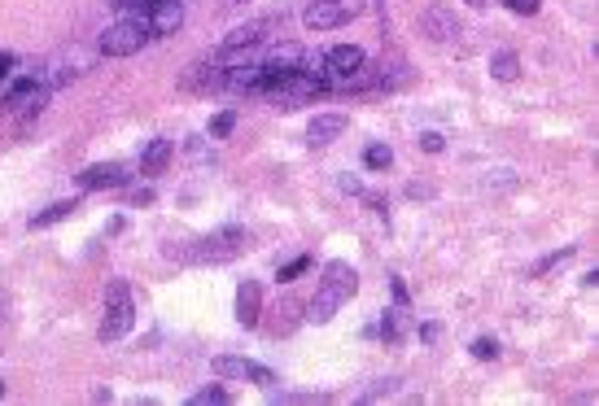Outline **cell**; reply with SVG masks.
<instances>
[{
    "mask_svg": "<svg viewBox=\"0 0 599 406\" xmlns=\"http://www.w3.org/2000/svg\"><path fill=\"white\" fill-rule=\"evenodd\" d=\"M341 132H346V114H315L311 127H306V144H311V149H324V144H333Z\"/></svg>",
    "mask_w": 599,
    "mask_h": 406,
    "instance_id": "obj_14",
    "label": "cell"
},
{
    "mask_svg": "<svg viewBox=\"0 0 599 406\" xmlns=\"http://www.w3.org/2000/svg\"><path fill=\"white\" fill-rule=\"evenodd\" d=\"M407 197H416V202H420V197H433V188H429V184H411V188H407Z\"/></svg>",
    "mask_w": 599,
    "mask_h": 406,
    "instance_id": "obj_30",
    "label": "cell"
},
{
    "mask_svg": "<svg viewBox=\"0 0 599 406\" xmlns=\"http://www.w3.org/2000/svg\"><path fill=\"white\" fill-rule=\"evenodd\" d=\"M210 372L224 376V380H250V384H263V389H271L276 384V372L271 367H263V363H250V358H215L210 363Z\"/></svg>",
    "mask_w": 599,
    "mask_h": 406,
    "instance_id": "obj_9",
    "label": "cell"
},
{
    "mask_svg": "<svg viewBox=\"0 0 599 406\" xmlns=\"http://www.w3.org/2000/svg\"><path fill=\"white\" fill-rule=\"evenodd\" d=\"M9 70H13V53H0V83H9Z\"/></svg>",
    "mask_w": 599,
    "mask_h": 406,
    "instance_id": "obj_29",
    "label": "cell"
},
{
    "mask_svg": "<svg viewBox=\"0 0 599 406\" xmlns=\"http://www.w3.org/2000/svg\"><path fill=\"white\" fill-rule=\"evenodd\" d=\"M420 31L429 35L433 44H455L464 27H460V18H455V9L451 4H429L425 13H420Z\"/></svg>",
    "mask_w": 599,
    "mask_h": 406,
    "instance_id": "obj_8",
    "label": "cell"
},
{
    "mask_svg": "<svg viewBox=\"0 0 599 406\" xmlns=\"http://www.w3.org/2000/svg\"><path fill=\"white\" fill-rule=\"evenodd\" d=\"M149 39H154V31H149L145 18H119V22H110V27L101 31L97 53L101 57H132V53H140Z\"/></svg>",
    "mask_w": 599,
    "mask_h": 406,
    "instance_id": "obj_4",
    "label": "cell"
},
{
    "mask_svg": "<svg viewBox=\"0 0 599 406\" xmlns=\"http://www.w3.org/2000/svg\"><path fill=\"white\" fill-rule=\"evenodd\" d=\"M337 188H341V193H355V197L364 193V184H359V179H350V175H341V179H337Z\"/></svg>",
    "mask_w": 599,
    "mask_h": 406,
    "instance_id": "obj_28",
    "label": "cell"
},
{
    "mask_svg": "<svg viewBox=\"0 0 599 406\" xmlns=\"http://www.w3.org/2000/svg\"><path fill=\"white\" fill-rule=\"evenodd\" d=\"M311 267V258H306V254H302V258H294V263H289V267H280V280H298L302 271Z\"/></svg>",
    "mask_w": 599,
    "mask_h": 406,
    "instance_id": "obj_27",
    "label": "cell"
},
{
    "mask_svg": "<svg viewBox=\"0 0 599 406\" xmlns=\"http://www.w3.org/2000/svg\"><path fill=\"white\" fill-rule=\"evenodd\" d=\"M364 9H367L364 0H315L302 13V22H306V31H337V27L355 22Z\"/></svg>",
    "mask_w": 599,
    "mask_h": 406,
    "instance_id": "obj_6",
    "label": "cell"
},
{
    "mask_svg": "<svg viewBox=\"0 0 599 406\" xmlns=\"http://www.w3.org/2000/svg\"><path fill=\"white\" fill-rule=\"evenodd\" d=\"M245 249H250V232H245V228H236V223H228V228H215V232H206V237L189 240L184 249H175V245H171L167 258L198 263V267H219V263H233V258H241Z\"/></svg>",
    "mask_w": 599,
    "mask_h": 406,
    "instance_id": "obj_2",
    "label": "cell"
},
{
    "mask_svg": "<svg viewBox=\"0 0 599 406\" xmlns=\"http://www.w3.org/2000/svg\"><path fill=\"white\" fill-rule=\"evenodd\" d=\"M233 127H236V114H233V109H224V114L210 123V140H224V135H233Z\"/></svg>",
    "mask_w": 599,
    "mask_h": 406,
    "instance_id": "obj_22",
    "label": "cell"
},
{
    "mask_svg": "<svg viewBox=\"0 0 599 406\" xmlns=\"http://www.w3.org/2000/svg\"><path fill=\"white\" fill-rule=\"evenodd\" d=\"M390 162H394V149H390V144H367L364 149L367 170H390Z\"/></svg>",
    "mask_w": 599,
    "mask_h": 406,
    "instance_id": "obj_19",
    "label": "cell"
},
{
    "mask_svg": "<svg viewBox=\"0 0 599 406\" xmlns=\"http://www.w3.org/2000/svg\"><path fill=\"white\" fill-rule=\"evenodd\" d=\"M171 158H175V144L158 135V140H149V144H145V153H140V170H145V175H163V170L171 167Z\"/></svg>",
    "mask_w": 599,
    "mask_h": 406,
    "instance_id": "obj_15",
    "label": "cell"
},
{
    "mask_svg": "<svg viewBox=\"0 0 599 406\" xmlns=\"http://www.w3.org/2000/svg\"><path fill=\"white\" fill-rule=\"evenodd\" d=\"M394 389H399V380H394V376H390V380H372V389H364V393H359V402H372V398H381V393H394Z\"/></svg>",
    "mask_w": 599,
    "mask_h": 406,
    "instance_id": "obj_24",
    "label": "cell"
},
{
    "mask_svg": "<svg viewBox=\"0 0 599 406\" xmlns=\"http://www.w3.org/2000/svg\"><path fill=\"white\" fill-rule=\"evenodd\" d=\"M0 398H4V384H0Z\"/></svg>",
    "mask_w": 599,
    "mask_h": 406,
    "instance_id": "obj_32",
    "label": "cell"
},
{
    "mask_svg": "<svg viewBox=\"0 0 599 406\" xmlns=\"http://www.w3.org/2000/svg\"><path fill=\"white\" fill-rule=\"evenodd\" d=\"M48 83H44V74H22V79H13L9 88H4V109L9 114H40L44 101H48Z\"/></svg>",
    "mask_w": 599,
    "mask_h": 406,
    "instance_id": "obj_7",
    "label": "cell"
},
{
    "mask_svg": "<svg viewBox=\"0 0 599 406\" xmlns=\"http://www.w3.org/2000/svg\"><path fill=\"white\" fill-rule=\"evenodd\" d=\"M472 358H481V363L499 358V341H495V337H477V341H472Z\"/></svg>",
    "mask_w": 599,
    "mask_h": 406,
    "instance_id": "obj_21",
    "label": "cell"
},
{
    "mask_svg": "<svg viewBox=\"0 0 599 406\" xmlns=\"http://www.w3.org/2000/svg\"><path fill=\"white\" fill-rule=\"evenodd\" d=\"M189 4L193 0H154V9H149V31L154 35H175L184 27V18H189Z\"/></svg>",
    "mask_w": 599,
    "mask_h": 406,
    "instance_id": "obj_10",
    "label": "cell"
},
{
    "mask_svg": "<svg viewBox=\"0 0 599 406\" xmlns=\"http://www.w3.org/2000/svg\"><path fill=\"white\" fill-rule=\"evenodd\" d=\"M128 184V167L123 162H92L79 175V188L84 193H97V188H123Z\"/></svg>",
    "mask_w": 599,
    "mask_h": 406,
    "instance_id": "obj_12",
    "label": "cell"
},
{
    "mask_svg": "<svg viewBox=\"0 0 599 406\" xmlns=\"http://www.w3.org/2000/svg\"><path fill=\"white\" fill-rule=\"evenodd\" d=\"M79 210V202L70 197V202H53L48 210H40V214H31V232L35 228H53V223H62V219H70Z\"/></svg>",
    "mask_w": 599,
    "mask_h": 406,
    "instance_id": "obj_17",
    "label": "cell"
},
{
    "mask_svg": "<svg viewBox=\"0 0 599 406\" xmlns=\"http://www.w3.org/2000/svg\"><path fill=\"white\" fill-rule=\"evenodd\" d=\"M233 4H245V0H233Z\"/></svg>",
    "mask_w": 599,
    "mask_h": 406,
    "instance_id": "obj_33",
    "label": "cell"
},
{
    "mask_svg": "<svg viewBox=\"0 0 599 406\" xmlns=\"http://www.w3.org/2000/svg\"><path fill=\"white\" fill-rule=\"evenodd\" d=\"M376 333H381V337L390 341V345H394V341H402L407 337V333H411V319H407V310H385V315H381V328H376Z\"/></svg>",
    "mask_w": 599,
    "mask_h": 406,
    "instance_id": "obj_16",
    "label": "cell"
},
{
    "mask_svg": "<svg viewBox=\"0 0 599 406\" xmlns=\"http://www.w3.org/2000/svg\"><path fill=\"white\" fill-rule=\"evenodd\" d=\"M259 319H263V289H259V280H241L236 284V324L259 328Z\"/></svg>",
    "mask_w": 599,
    "mask_h": 406,
    "instance_id": "obj_13",
    "label": "cell"
},
{
    "mask_svg": "<svg viewBox=\"0 0 599 406\" xmlns=\"http://www.w3.org/2000/svg\"><path fill=\"white\" fill-rule=\"evenodd\" d=\"M573 254H577V249H573V245H565V249H560V254H547V258H542V263H538V267H533V275H547V271H551V267H560V263H568V258H573Z\"/></svg>",
    "mask_w": 599,
    "mask_h": 406,
    "instance_id": "obj_23",
    "label": "cell"
},
{
    "mask_svg": "<svg viewBox=\"0 0 599 406\" xmlns=\"http://www.w3.org/2000/svg\"><path fill=\"white\" fill-rule=\"evenodd\" d=\"M355 293H359V271L350 267V263H341V258L324 263L320 284H315V298H311V306H306V324H329Z\"/></svg>",
    "mask_w": 599,
    "mask_h": 406,
    "instance_id": "obj_1",
    "label": "cell"
},
{
    "mask_svg": "<svg viewBox=\"0 0 599 406\" xmlns=\"http://www.w3.org/2000/svg\"><path fill=\"white\" fill-rule=\"evenodd\" d=\"M512 13H521V18H533L538 13V0H503Z\"/></svg>",
    "mask_w": 599,
    "mask_h": 406,
    "instance_id": "obj_26",
    "label": "cell"
},
{
    "mask_svg": "<svg viewBox=\"0 0 599 406\" xmlns=\"http://www.w3.org/2000/svg\"><path fill=\"white\" fill-rule=\"evenodd\" d=\"M490 74H495L499 83H512V79L521 74V57H516L512 48H499V53L490 57Z\"/></svg>",
    "mask_w": 599,
    "mask_h": 406,
    "instance_id": "obj_18",
    "label": "cell"
},
{
    "mask_svg": "<svg viewBox=\"0 0 599 406\" xmlns=\"http://www.w3.org/2000/svg\"><path fill=\"white\" fill-rule=\"evenodd\" d=\"M416 144H420L425 153H442V149H446V140H442L437 132H420V140H416Z\"/></svg>",
    "mask_w": 599,
    "mask_h": 406,
    "instance_id": "obj_25",
    "label": "cell"
},
{
    "mask_svg": "<svg viewBox=\"0 0 599 406\" xmlns=\"http://www.w3.org/2000/svg\"><path fill=\"white\" fill-rule=\"evenodd\" d=\"M259 66H263L267 74H294V70H306V74H311V57H306L302 44H276Z\"/></svg>",
    "mask_w": 599,
    "mask_h": 406,
    "instance_id": "obj_11",
    "label": "cell"
},
{
    "mask_svg": "<svg viewBox=\"0 0 599 406\" xmlns=\"http://www.w3.org/2000/svg\"><path fill=\"white\" fill-rule=\"evenodd\" d=\"M320 79L324 83H337V88H350V83H364V48L359 44H337V48H329L324 57H320Z\"/></svg>",
    "mask_w": 599,
    "mask_h": 406,
    "instance_id": "obj_5",
    "label": "cell"
},
{
    "mask_svg": "<svg viewBox=\"0 0 599 406\" xmlns=\"http://www.w3.org/2000/svg\"><path fill=\"white\" fill-rule=\"evenodd\" d=\"M468 4H472V9H486V4H490V0H468Z\"/></svg>",
    "mask_w": 599,
    "mask_h": 406,
    "instance_id": "obj_31",
    "label": "cell"
},
{
    "mask_svg": "<svg viewBox=\"0 0 599 406\" xmlns=\"http://www.w3.org/2000/svg\"><path fill=\"white\" fill-rule=\"evenodd\" d=\"M189 402H193V406H228V402H233V393H228L224 384H210V389H198Z\"/></svg>",
    "mask_w": 599,
    "mask_h": 406,
    "instance_id": "obj_20",
    "label": "cell"
},
{
    "mask_svg": "<svg viewBox=\"0 0 599 406\" xmlns=\"http://www.w3.org/2000/svg\"><path fill=\"white\" fill-rule=\"evenodd\" d=\"M136 328V302H132V289L123 280H110L105 284V315H101V341H123Z\"/></svg>",
    "mask_w": 599,
    "mask_h": 406,
    "instance_id": "obj_3",
    "label": "cell"
}]
</instances>
